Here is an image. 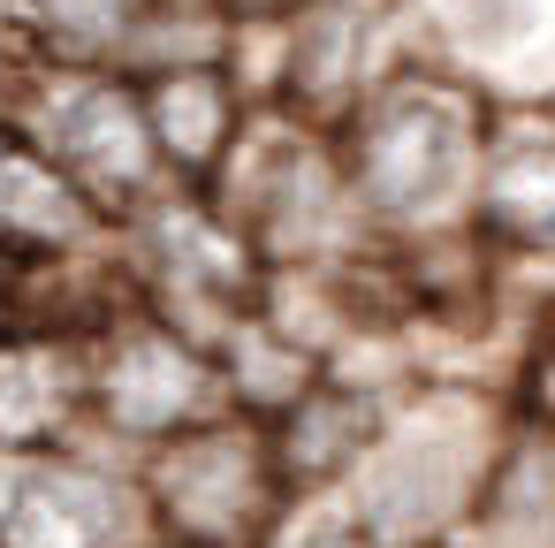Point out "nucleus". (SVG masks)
I'll list each match as a JSON object with an SVG mask.
<instances>
[{"instance_id": "1a4fd4ad", "label": "nucleus", "mask_w": 555, "mask_h": 548, "mask_svg": "<svg viewBox=\"0 0 555 548\" xmlns=\"http://www.w3.org/2000/svg\"><path fill=\"white\" fill-rule=\"evenodd\" d=\"M289 548H380V540H358V533H312V540H289Z\"/></svg>"}, {"instance_id": "20e7f679", "label": "nucleus", "mask_w": 555, "mask_h": 548, "mask_svg": "<svg viewBox=\"0 0 555 548\" xmlns=\"http://www.w3.org/2000/svg\"><path fill=\"white\" fill-rule=\"evenodd\" d=\"M198 388H206V366L168 328H130L115 343V358L100 366V411H107L115 434H176V426H191Z\"/></svg>"}, {"instance_id": "39448f33", "label": "nucleus", "mask_w": 555, "mask_h": 548, "mask_svg": "<svg viewBox=\"0 0 555 548\" xmlns=\"http://www.w3.org/2000/svg\"><path fill=\"white\" fill-rule=\"evenodd\" d=\"M115 525H122L115 487L77 464H39L0 502V548H107Z\"/></svg>"}, {"instance_id": "423d86ee", "label": "nucleus", "mask_w": 555, "mask_h": 548, "mask_svg": "<svg viewBox=\"0 0 555 548\" xmlns=\"http://www.w3.org/2000/svg\"><path fill=\"white\" fill-rule=\"evenodd\" d=\"M487 221L509 244L555 252V123H509L487 145Z\"/></svg>"}, {"instance_id": "f03ea898", "label": "nucleus", "mask_w": 555, "mask_h": 548, "mask_svg": "<svg viewBox=\"0 0 555 548\" xmlns=\"http://www.w3.org/2000/svg\"><path fill=\"white\" fill-rule=\"evenodd\" d=\"M24 145L47 153L85 199H115V206H130L153 176V123L138 92L100 77L92 62L39 77V100L24 107Z\"/></svg>"}, {"instance_id": "6e6552de", "label": "nucleus", "mask_w": 555, "mask_h": 548, "mask_svg": "<svg viewBox=\"0 0 555 548\" xmlns=\"http://www.w3.org/2000/svg\"><path fill=\"white\" fill-rule=\"evenodd\" d=\"M145 123H153V138L176 153V161H191V168H206L229 138H236V107H229V85L206 69V62H191V69H168V77H153V107H145Z\"/></svg>"}, {"instance_id": "f257e3e1", "label": "nucleus", "mask_w": 555, "mask_h": 548, "mask_svg": "<svg viewBox=\"0 0 555 548\" xmlns=\"http://www.w3.org/2000/svg\"><path fill=\"white\" fill-rule=\"evenodd\" d=\"M472 168V100L456 85L411 77L388 85L365 107L358 153H350V183L380 221H418L434 214Z\"/></svg>"}, {"instance_id": "7ed1b4c3", "label": "nucleus", "mask_w": 555, "mask_h": 548, "mask_svg": "<svg viewBox=\"0 0 555 548\" xmlns=\"http://www.w3.org/2000/svg\"><path fill=\"white\" fill-rule=\"evenodd\" d=\"M153 502L183 548H251L267 533V510H274L267 442L244 426L183 434L153 472Z\"/></svg>"}, {"instance_id": "9d476101", "label": "nucleus", "mask_w": 555, "mask_h": 548, "mask_svg": "<svg viewBox=\"0 0 555 548\" xmlns=\"http://www.w3.org/2000/svg\"><path fill=\"white\" fill-rule=\"evenodd\" d=\"M229 9H289V0H229Z\"/></svg>"}, {"instance_id": "0eeeda50", "label": "nucleus", "mask_w": 555, "mask_h": 548, "mask_svg": "<svg viewBox=\"0 0 555 548\" xmlns=\"http://www.w3.org/2000/svg\"><path fill=\"white\" fill-rule=\"evenodd\" d=\"M85 229H92V199L16 138L0 153V237H9V252H77Z\"/></svg>"}]
</instances>
